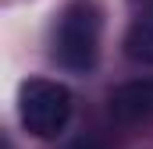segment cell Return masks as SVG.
I'll return each instance as SVG.
<instances>
[{"instance_id":"1","label":"cell","mask_w":153,"mask_h":149,"mask_svg":"<svg viewBox=\"0 0 153 149\" xmlns=\"http://www.w3.org/2000/svg\"><path fill=\"white\" fill-rule=\"evenodd\" d=\"M100 36H103V11L96 0H71L53 29V57L64 71L85 74L100 60Z\"/></svg>"},{"instance_id":"2","label":"cell","mask_w":153,"mask_h":149,"mask_svg":"<svg viewBox=\"0 0 153 149\" xmlns=\"http://www.w3.org/2000/svg\"><path fill=\"white\" fill-rule=\"evenodd\" d=\"M18 117L22 128L36 139H53L71 121V92L61 82L50 78H29L18 89Z\"/></svg>"},{"instance_id":"3","label":"cell","mask_w":153,"mask_h":149,"mask_svg":"<svg viewBox=\"0 0 153 149\" xmlns=\"http://www.w3.org/2000/svg\"><path fill=\"white\" fill-rule=\"evenodd\" d=\"M111 117L125 128H150L153 124V74L132 78L111 92Z\"/></svg>"},{"instance_id":"4","label":"cell","mask_w":153,"mask_h":149,"mask_svg":"<svg viewBox=\"0 0 153 149\" xmlns=\"http://www.w3.org/2000/svg\"><path fill=\"white\" fill-rule=\"evenodd\" d=\"M132 25L125 36V53L135 64H153V0H128Z\"/></svg>"},{"instance_id":"5","label":"cell","mask_w":153,"mask_h":149,"mask_svg":"<svg viewBox=\"0 0 153 149\" xmlns=\"http://www.w3.org/2000/svg\"><path fill=\"white\" fill-rule=\"evenodd\" d=\"M71 149H103V146H100V142H93V139H78Z\"/></svg>"}]
</instances>
